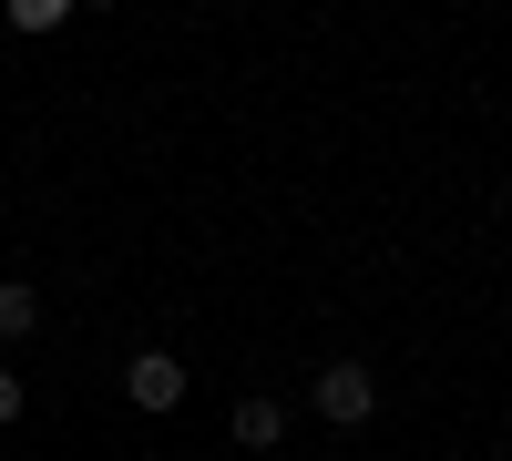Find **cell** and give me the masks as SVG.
Returning a JSON list of instances; mask_svg holds the SVG:
<instances>
[{
  "mask_svg": "<svg viewBox=\"0 0 512 461\" xmlns=\"http://www.w3.org/2000/svg\"><path fill=\"white\" fill-rule=\"evenodd\" d=\"M308 410H318V421H328V431H359V421H369V410H379V380H369V369H359V359H328V369H318V380H308Z\"/></svg>",
  "mask_w": 512,
  "mask_h": 461,
  "instance_id": "cell-1",
  "label": "cell"
},
{
  "mask_svg": "<svg viewBox=\"0 0 512 461\" xmlns=\"http://www.w3.org/2000/svg\"><path fill=\"white\" fill-rule=\"evenodd\" d=\"M123 400L154 410V421H175V410H185V359H175V349H134V369H123Z\"/></svg>",
  "mask_w": 512,
  "mask_h": 461,
  "instance_id": "cell-2",
  "label": "cell"
},
{
  "mask_svg": "<svg viewBox=\"0 0 512 461\" xmlns=\"http://www.w3.org/2000/svg\"><path fill=\"white\" fill-rule=\"evenodd\" d=\"M226 431H236V451H277L287 441V400H236Z\"/></svg>",
  "mask_w": 512,
  "mask_h": 461,
  "instance_id": "cell-3",
  "label": "cell"
},
{
  "mask_svg": "<svg viewBox=\"0 0 512 461\" xmlns=\"http://www.w3.org/2000/svg\"><path fill=\"white\" fill-rule=\"evenodd\" d=\"M41 328V287H21V277H0V349H21Z\"/></svg>",
  "mask_w": 512,
  "mask_h": 461,
  "instance_id": "cell-4",
  "label": "cell"
},
{
  "mask_svg": "<svg viewBox=\"0 0 512 461\" xmlns=\"http://www.w3.org/2000/svg\"><path fill=\"white\" fill-rule=\"evenodd\" d=\"M82 0H11V31H62Z\"/></svg>",
  "mask_w": 512,
  "mask_h": 461,
  "instance_id": "cell-5",
  "label": "cell"
},
{
  "mask_svg": "<svg viewBox=\"0 0 512 461\" xmlns=\"http://www.w3.org/2000/svg\"><path fill=\"white\" fill-rule=\"evenodd\" d=\"M21 410H31V390L11 380V369H0V431H11V421H21Z\"/></svg>",
  "mask_w": 512,
  "mask_h": 461,
  "instance_id": "cell-6",
  "label": "cell"
},
{
  "mask_svg": "<svg viewBox=\"0 0 512 461\" xmlns=\"http://www.w3.org/2000/svg\"><path fill=\"white\" fill-rule=\"evenodd\" d=\"M93 11H103V0H93Z\"/></svg>",
  "mask_w": 512,
  "mask_h": 461,
  "instance_id": "cell-7",
  "label": "cell"
}]
</instances>
